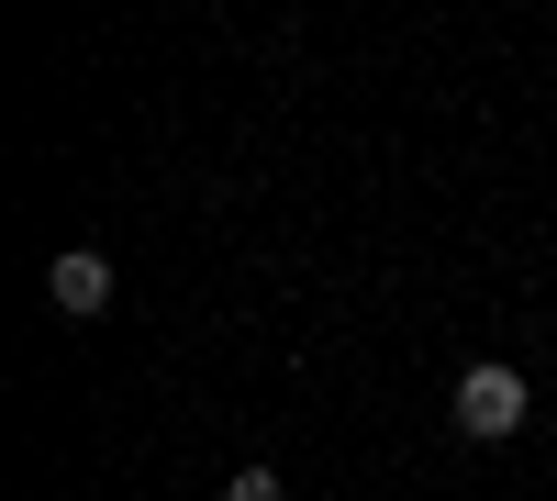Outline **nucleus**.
Returning <instances> with one entry per match:
<instances>
[{
    "label": "nucleus",
    "instance_id": "obj_2",
    "mask_svg": "<svg viewBox=\"0 0 557 501\" xmlns=\"http://www.w3.org/2000/svg\"><path fill=\"white\" fill-rule=\"evenodd\" d=\"M45 301H57L67 324H89V312H112V256H89V246H67L57 267H45Z\"/></svg>",
    "mask_w": 557,
    "mask_h": 501
},
{
    "label": "nucleus",
    "instance_id": "obj_1",
    "mask_svg": "<svg viewBox=\"0 0 557 501\" xmlns=\"http://www.w3.org/2000/svg\"><path fill=\"white\" fill-rule=\"evenodd\" d=\"M524 413H535V390L502 368V356H480V368H457V435H480V446H502V435H524Z\"/></svg>",
    "mask_w": 557,
    "mask_h": 501
},
{
    "label": "nucleus",
    "instance_id": "obj_3",
    "mask_svg": "<svg viewBox=\"0 0 557 501\" xmlns=\"http://www.w3.org/2000/svg\"><path fill=\"white\" fill-rule=\"evenodd\" d=\"M223 501H290V490H278L268 468H246V479H223Z\"/></svg>",
    "mask_w": 557,
    "mask_h": 501
}]
</instances>
